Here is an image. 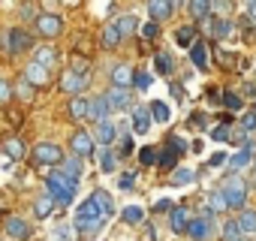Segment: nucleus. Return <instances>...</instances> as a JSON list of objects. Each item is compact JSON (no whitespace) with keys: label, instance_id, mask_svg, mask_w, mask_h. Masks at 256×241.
I'll list each match as a JSON object with an SVG mask.
<instances>
[{"label":"nucleus","instance_id":"f257e3e1","mask_svg":"<svg viewBox=\"0 0 256 241\" xmlns=\"http://www.w3.org/2000/svg\"><path fill=\"white\" fill-rule=\"evenodd\" d=\"M102 217H100V211H96V205L90 202V199H84L82 205H78V211H76V229L82 232V235H96L100 229H102Z\"/></svg>","mask_w":256,"mask_h":241},{"label":"nucleus","instance_id":"f03ea898","mask_svg":"<svg viewBox=\"0 0 256 241\" xmlns=\"http://www.w3.org/2000/svg\"><path fill=\"white\" fill-rule=\"evenodd\" d=\"M46 187H48V196H52L54 202H60V205H70V202H72V196H76V181H70L60 169L48 175Z\"/></svg>","mask_w":256,"mask_h":241},{"label":"nucleus","instance_id":"7ed1b4c3","mask_svg":"<svg viewBox=\"0 0 256 241\" xmlns=\"http://www.w3.org/2000/svg\"><path fill=\"white\" fill-rule=\"evenodd\" d=\"M220 193H223V199H226V208H238V211H241V205H244V199H247V184L238 181V178H229Z\"/></svg>","mask_w":256,"mask_h":241},{"label":"nucleus","instance_id":"20e7f679","mask_svg":"<svg viewBox=\"0 0 256 241\" xmlns=\"http://www.w3.org/2000/svg\"><path fill=\"white\" fill-rule=\"evenodd\" d=\"M34 163H40V166L64 163V151H60L58 145H52V142H42V145H36V148H34Z\"/></svg>","mask_w":256,"mask_h":241},{"label":"nucleus","instance_id":"39448f33","mask_svg":"<svg viewBox=\"0 0 256 241\" xmlns=\"http://www.w3.org/2000/svg\"><path fill=\"white\" fill-rule=\"evenodd\" d=\"M30 46H34V36H30L28 30H18V28H16V30L6 34V52H10V54H22V52H28Z\"/></svg>","mask_w":256,"mask_h":241},{"label":"nucleus","instance_id":"423d86ee","mask_svg":"<svg viewBox=\"0 0 256 241\" xmlns=\"http://www.w3.org/2000/svg\"><path fill=\"white\" fill-rule=\"evenodd\" d=\"M193 241H205L208 235H211V211H205L202 217H196V220H190L187 223V229H184Z\"/></svg>","mask_w":256,"mask_h":241},{"label":"nucleus","instance_id":"0eeeda50","mask_svg":"<svg viewBox=\"0 0 256 241\" xmlns=\"http://www.w3.org/2000/svg\"><path fill=\"white\" fill-rule=\"evenodd\" d=\"M36 30H40L42 36H58V34L64 30V18H60V16L46 12V16H40V18H36Z\"/></svg>","mask_w":256,"mask_h":241},{"label":"nucleus","instance_id":"6e6552de","mask_svg":"<svg viewBox=\"0 0 256 241\" xmlns=\"http://www.w3.org/2000/svg\"><path fill=\"white\" fill-rule=\"evenodd\" d=\"M88 78H90V72H88V76H82V72L66 70V72H64V78H60V88H64L66 94H82V90L88 88Z\"/></svg>","mask_w":256,"mask_h":241},{"label":"nucleus","instance_id":"1a4fd4ad","mask_svg":"<svg viewBox=\"0 0 256 241\" xmlns=\"http://www.w3.org/2000/svg\"><path fill=\"white\" fill-rule=\"evenodd\" d=\"M90 202L96 205V211H100L102 220H108V217L114 214V202H112V196H108L106 190H94V193H90Z\"/></svg>","mask_w":256,"mask_h":241},{"label":"nucleus","instance_id":"9d476101","mask_svg":"<svg viewBox=\"0 0 256 241\" xmlns=\"http://www.w3.org/2000/svg\"><path fill=\"white\" fill-rule=\"evenodd\" d=\"M72 154H76V157H90V154H94V139H90L84 130L72 133Z\"/></svg>","mask_w":256,"mask_h":241},{"label":"nucleus","instance_id":"9b49d317","mask_svg":"<svg viewBox=\"0 0 256 241\" xmlns=\"http://www.w3.org/2000/svg\"><path fill=\"white\" fill-rule=\"evenodd\" d=\"M106 102H108V108H130V90L126 88H112L106 94Z\"/></svg>","mask_w":256,"mask_h":241},{"label":"nucleus","instance_id":"f8f14e48","mask_svg":"<svg viewBox=\"0 0 256 241\" xmlns=\"http://www.w3.org/2000/svg\"><path fill=\"white\" fill-rule=\"evenodd\" d=\"M88 118L96 120V124H102V120L108 118V102H106V96H96V100L88 102Z\"/></svg>","mask_w":256,"mask_h":241},{"label":"nucleus","instance_id":"ddd939ff","mask_svg":"<svg viewBox=\"0 0 256 241\" xmlns=\"http://www.w3.org/2000/svg\"><path fill=\"white\" fill-rule=\"evenodd\" d=\"M217 64H220V66H226V70H232V72H241V70L247 66V60H244V58L229 54V52H217Z\"/></svg>","mask_w":256,"mask_h":241},{"label":"nucleus","instance_id":"4468645a","mask_svg":"<svg viewBox=\"0 0 256 241\" xmlns=\"http://www.w3.org/2000/svg\"><path fill=\"white\" fill-rule=\"evenodd\" d=\"M172 10H175V4H163V0H151L148 4V12L154 16V22H166L172 16Z\"/></svg>","mask_w":256,"mask_h":241},{"label":"nucleus","instance_id":"2eb2a0df","mask_svg":"<svg viewBox=\"0 0 256 241\" xmlns=\"http://www.w3.org/2000/svg\"><path fill=\"white\" fill-rule=\"evenodd\" d=\"M6 232H10L12 238H18V241H24V238L30 235V226H28L24 220H18V217H10V220H6Z\"/></svg>","mask_w":256,"mask_h":241},{"label":"nucleus","instance_id":"dca6fc26","mask_svg":"<svg viewBox=\"0 0 256 241\" xmlns=\"http://www.w3.org/2000/svg\"><path fill=\"white\" fill-rule=\"evenodd\" d=\"M136 28H139V18H136V16H120V18L114 22V30L120 34V40H124V36H130Z\"/></svg>","mask_w":256,"mask_h":241},{"label":"nucleus","instance_id":"f3484780","mask_svg":"<svg viewBox=\"0 0 256 241\" xmlns=\"http://www.w3.org/2000/svg\"><path fill=\"white\" fill-rule=\"evenodd\" d=\"M133 130L136 133H148L151 130V112L148 108H136L133 112Z\"/></svg>","mask_w":256,"mask_h":241},{"label":"nucleus","instance_id":"a211bd4d","mask_svg":"<svg viewBox=\"0 0 256 241\" xmlns=\"http://www.w3.org/2000/svg\"><path fill=\"white\" fill-rule=\"evenodd\" d=\"M24 82L28 84H46L48 82V70H42L40 64H30L28 72H24Z\"/></svg>","mask_w":256,"mask_h":241},{"label":"nucleus","instance_id":"6ab92c4d","mask_svg":"<svg viewBox=\"0 0 256 241\" xmlns=\"http://www.w3.org/2000/svg\"><path fill=\"white\" fill-rule=\"evenodd\" d=\"M238 229L241 232H256V211L253 208H241V214H238Z\"/></svg>","mask_w":256,"mask_h":241},{"label":"nucleus","instance_id":"aec40b11","mask_svg":"<svg viewBox=\"0 0 256 241\" xmlns=\"http://www.w3.org/2000/svg\"><path fill=\"white\" fill-rule=\"evenodd\" d=\"M52 211H54V199H52L48 193H42V196L36 199V205H34V214H36L40 220H46V217H48Z\"/></svg>","mask_w":256,"mask_h":241},{"label":"nucleus","instance_id":"412c9836","mask_svg":"<svg viewBox=\"0 0 256 241\" xmlns=\"http://www.w3.org/2000/svg\"><path fill=\"white\" fill-rule=\"evenodd\" d=\"M112 82H114V88H126L133 82V70L130 66H114L112 70Z\"/></svg>","mask_w":256,"mask_h":241},{"label":"nucleus","instance_id":"4be33fe9","mask_svg":"<svg viewBox=\"0 0 256 241\" xmlns=\"http://www.w3.org/2000/svg\"><path fill=\"white\" fill-rule=\"evenodd\" d=\"M202 22L208 24L211 36H217V40H220V36H226V34L232 30V24H229V22H223V18H202Z\"/></svg>","mask_w":256,"mask_h":241},{"label":"nucleus","instance_id":"5701e85b","mask_svg":"<svg viewBox=\"0 0 256 241\" xmlns=\"http://www.w3.org/2000/svg\"><path fill=\"white\" fill-rule=\"evenodd\" d=\"M34 64H40L42 70H52V66L58 64V54H54V48H36V58H34Z\"/></svg>","mask_w":256,"mask_h":241},{"label":"nucleus","instance_id":"b1692460","mask_svg":"<svg viewBox=\"0 0 256 241\" xmlns=\"http://www.w3.org/2000/svg\"><path fill=\"white\" fill-rule=\"evenodd\" d=\"M148 112H151V120H160V124H166V120L172 118V112H169V106H166V102H160V100H154Z\"/></svg>","mask_w":256,"mask_h":241},{"label":"nucleus","instance_id":"393cba45","mask_svg":"<svg viewBox=\"0 0 256 241\" xmlns=\"http://www.w3.org/2000/svg\"><path fill=\"white\" fill-rule=\"evenodd\" d=\"M96 142H100V145H106V148H108V145L114 142V127L108 124V120H102V124H96Z\"/></svg>","mask_w":256,"mask_h":241},{"label":"nucleus","instance_id":"a878e982","mask_svg":"<svg viewBox=\"0 0 256 241\" xmlns=\"http://www.w3.org/2000/svg\"><path fill=\"white\" fill-rule=\"evenodd\" d=\"M70 118H72V120H84V118H88V100L72 96V102H70Z\"/></svg>","mask_w":256,"mask_h":241},{"label":"nucleus","instance_id":"bb28decb","mask_svg":"<svg viewBox=\"0 0 256 241\" xmlns=\"http://www.w3.org/2000/svg\"><path fill=\"white\" fill-rule=\"evenodd\" d=\"M187 223H190L187 211H184V208H172V232H184Z\"/></svg>","mask_w":256,"mask_h":241},{"label":"nucleus","instance_id":"cd10ccee","mask_svg":"<svg viewBox=\"0 0 256 241\" xmlns=\"http://www.w3.org/2000/svg\"><path fill=\"white\" fill-rule=\"evenodd\" d=\"M120 217H124V223H142V220H145V211H142L139 205H126Z\"/></svg>","mask_w":256,"mask_h":241},{"label":"nucleus","instance_id":"c85d7f7f","mask_svg":"<svg viewBox=\"0 0 256 241\" xmlns=\"http://www.w3.org/2000/svg\"><path fill=\"white\" fill-rule=\"evenodd\" d=\"M190 58H193V64H196L199 70H205V66H208V54H205V46H202V42H193Z\"/></svg>","mask_w":256,"mask_h":241},{"label":"nucleus","instance_id":"c756f323","mask_svg":"<svg viewBox=\"0 0 256 241\" xmlns=\"http://www.w3.org/2000/svg\"><path fill=\"white\" fill-rule=\"evenodd\" d=\"M60 172H64L70 181H78V175H82V163H78V160H64V163H60Z\"/></svg>","mask_w":256,"mask_h":241},{"label":"nucleus","instance_id":"7c9ffc66","mask_svg":"<svg viewBox=\"0 0 256 241\" xmlns=\"http://www.w3.org/2000/svg\"><path fill=\"white\" fill-rule=\"evenodd\" d=\"M187 10H190V16H196V18H208L211 4H205V0H193V4H187Z\"/></svg>","mask_w":256,"mask_h":241},{"label":"nucleus","instance_id":"2f4dec72","mask_svg":"<svg viewBox=\"0 0 256 241\" xmlns=\"http://www.w3.org/2000/svg\"><path fill=\"white\" fill-rule=\"evenodd\" d=\"M154 66H157V72H160V76H172V70H175V64H172V58H169V54H157Z\"/></svg>","mask_w":256,"mask_h":241},{"label":"nucleus","instance_id":"473e14b6","mask_svg":"<svg viewBox=\"0 0 256 241\" xmlns=\"http://www.w3.org/2000/svg\"><path fill=\"white\" fill-rule=\"evenodd\" d=\"M247 163H250V145H244V151H241V154H235V157L229 160V169H232V172H238V169H241V166H247Z\"/></svg>","mask_w":256,"mask_h":241},{"label":"nucleus","instance_id":"72a5a7b5","mask_svg":"<svg viewBox=\"0 0 256 241\" xmlns=\"http://www.w3.org/2000/svg\"><path fill=\"white\" fill-rule=\"evenodd\" d=\"M118 42H120V34L114 30V24H108V28L102 30V46H106V48H114Z\"/></svg>","mask_w":256,"mask_h":241},{"label":"nucleus","instance_id":"f704fd0d","mask_svg":"<svg viewBox=\"0 0 256 241\" xmlns=\"http://www.w3.org/2000/svg\"><path fill=\"white\" fill-rule=\"evenodd\" d=\"M114 163H118V157L106 148V151H100V169L102 172H114Z\"/></svg>","mask_w":256,"mask_h":241},{"label":"nucleus","instance_id":"c9c22d12","mask_svg":"<svg viewBox=\"0 0 256 241\" xmlns=\"http://www.w3.org/2000/svg\"><path fill=\"white\" fill-rule=\"evenodd\" d=\"M241 235H244V232L238 229V223H235V220H229V223L223 226V241H241Z\"/></svg>","mask_w":256,"mask_h":241},{"label":"nucleus","instance_id":"e433bc0d","mask_svg":"<svg viewBox=\"0 0 256 241\" xmlns=\"http://www.w3.org/2000/svg\"><path fill=\"white\" fill-rule=\"evenodd\" d=\"M4 151H6L12 160H18V157L24 154V148H22V142H18V139H6V142H4Z\"/></svg>","mask_w":256,"mask_h":241},{"label":"nucleus","instance_id":"4c0bfd02","mask_svg":"<svg viewBox=\"0 0 256 241\" xmlns=\"http://www.w3.org/2000/svg\"><path fill=\"white\" fill-rule=\"evenodd\" d=\"M193 36H196V28H193V24H190V28H181V30L175 34L178 46H190V42H193Z\"/></svg>","mask_w":256,"mask_h":241},{"label":"nucleus","instance_id":"58836bf2","mask_svg":"<svg viewBox=\"0 0 256 241\" xmlns=\"http://www.w3.org/2000/svg\"><path fill=\"white\" fill-rule=\"evenodd\" d=\"M208 205H211V211H217V214H220V211H226V199H223V193H220V190H214V193L208 196Z\"/></svg>","mask_w":256,"mask_h":241},{"label":"nucleus","instance_id":"ea45409f","mask_svg":"<svg viewBox=\"0 0 256 241\" xmlns=\"http://www.w3.org/2000/svg\"><path fill=\"white\" fill-rule=\"evenodd\" d=\"M160 166H163V169H175V166H178V154H175L172 148L163 151V154H160Z\"/></svg>","mask_w":256,"mask_h":241},{"label":"nucleus","instance_id":"a19ab883","mask_svg":"<svg viewBox=\"0 0 256 241\" xmlns=\"http://www.w3.org/2000/svg\"><path fill=\"white\" fill-rule=\"evenodd\" d=\"M139 163H142V166H154V163H157L154 148H142V151H139Z\"/></svg>","mask_w":256,"mask_h":241},{"label":"nucleus","instance_id":"79ce46f5","mask_svg":"<svg viewBox=\"0 0 256 241\" xmlns=\"http://www.w3.org/2000/svg\"><path fill=\"white\" fill-rule=\"evenodd\" d=\"M187 181H193V172L190 169H175L172 172V184H187Z\"/></svg>","mask_w":256,"mask_h":241},{"label":"nucleus","instance_id":"37998d69","mask_svg":"<svg viewBox=\"0 0 256 241\" xmlns=\"http://www.w3.org/2000/svg\"><path fill=\"white\" fill-rule=\"evenodd\" d=\"M133 82H136L139 90H148V88H151V76H148V72H133Z\"/></svg>","mask_w":256,"mask_h":241},{"label":"nucleus","instance_id":"c03bdc74","mask_svg":"<svg viewBox=\"0 0 256 241\" xmlns=\"http://www.w3.org/2000/svg\"><path fill=\"white\" fill-rule=\"evenodd\" d=\"M223 102H226V108H241V96H238V94H232V90H226V94H223Z\"/></svg>","mask_w":256,"mask_h":241},{"label":"nucleus","instance_id":"a18cd8bd","mask_svg":"<svg viewBox=\"0 0 256 241\" xmlns=\"http://www.w3.org/2000/svg\"><path fill=\"white\" fill-rule=\"evenodd\" d=\"M211 139H214V142H226V139H229V130H226V124L214 127V130H211Z\"/></svg>","mask_w":256,"mask_h":241},{"label":"nucleus","instance_id":"49530a36","mask_svg":"<svg viewBox=\"0 0 256 241\" xmlns=\"http://www.w3.org/2000/svg\"><path fill=\"white\" fill-rule=\"evenodd\" d=\"M18 96H22V100H30V96H34V84H28V82L22 78V82H18Z\"/></svg>","mask_w":256,"mask_h":241},{"label":"nucleus","instance_id":"de8ad7c7","mask_svg":"<svg viewBox=\"0 0 256 241\" xmlns=\"http://www.w3.org/2000/svg\"><path fill=\"white\" fill-rule=\"evenodd\" d=\"M118 184H120V190H130V187L136 184V175H133V172H126V175H120V181H118Z\"/></svg>","mask_w":256,"mask_h":241},{"label":"nucleus","instance_id":"09e8293b","mask_svg":"<svg viewBox=\"0 0 256 241\" xmlns=\"http://www.w3.org/2000/svg\"><path fill=\"white\" fill-rule=\"evenodd\" d=\"M12 96V88H10V82H4V78H0V102H6Z\"/></svg>","mask_w":256,"mask_h":241},{"label":"nucleus","instance_id":"8fccbe9b","mask_svg":"<svg viewBox=\"0 0 256 241\" xmlns=\"http://www.w3.org/2000/svg\"><path fill=\"white\" fill-rule=\"evenodd\" d=\"M130 151H133V139H130V136H124V139H120V157H126Z\"/></svg>","mask_w":256,"mask_h":241},{"label":"nucleus","instance_id":"3c124183","mask_svg":"<svg viewBox=\"0 0 256 241\" xmlns=\"http://www.w3.org/2000/svg\"><path fill=\"white\" fill-rule=\"evenodd\" d=\"M241 124H244V130H256V114H253V112H247Z\"/></svg>","mask_w":256,"mask_h":241},{"label":"nucleus","instance_id":"603ef678","mask_svg":"<svg viewBox=\"0 0 256 241\" xmlns=\"http://www.w3.org/2000/svg\"><path fill=\"white\" fill-rule=\"evenodd\" d=\"M169 142H172V151H175V154H181V151H187V145H184V139H178V136H172Z\"/></svg>","mask_w":256,"mask_h":241},{"label":"nucleus","instance_id":"864d4df0","mask_svg":"<svg viewBox=\"0 0 256 241\" xmlns=\"http://www.w3.org/2000/svg\"><path fill=\"white\" fill-rule=\"evenodd\" d=\"M142 36H145V40H154V36H157V24H145V28H142Z\"/></svg>","mask_w":256,"mask_h":241},{"label":"nucleus","instance_id":"5fc2aeb1","mask_svg":"<svg viewBox=\"0 0 256 241\" xmlns=\"http://www.w3.org/2000/svg\"><path fill=\"white\" fill-rule=\"evenodd\" d=\"M54 238H58V241H70V229H66V226H58V229H54Z\"/></svg>","mask_w":256,"mask_h":241},{"label":"nucleus","instance_id":"6e6d98bb","mask_svg":"<svg viewBox=\"0 0 256 241\" xmlns=\"http://www.w3.org/2000/svg\"><path fill=\"white\" fill-rule=\"evenodd\" d=\"M220 163H226V154H220V151H217V154L208 160V166H220Z\"/></svg>","mask_w":256,"mask_h":241},{"label":"nucleus","instance_id":"4d7b16f0","mask_svg":"<svg viewBox=\"0 0 256 241\" xmlns=\"http://www.w3.org/2000/svg\"><path fill=\"white\" fill-rule=\"evenodd\" d=\"M187 124H190V127H193V124H196V127H202V124H205V114H193Z\"/></svg>","mask_w":256,"mask_h":241},{"label":"nucleus","instance_id":"13d9d810","mask_svg":"<svg viewBox=\"0 0 256 241\" xmlns=\"http://www.w3.org/2000/svg\"><path fill=\"white\" fill-rule=\"evenodd\" d=\"M154 208H157V211H172V202H169V199H160Z\"/></svg>","mask_w":256,"mask_h":241},{"label":"nucleus","instance_id":"bf43d9fd","mask_svg":"<svg viewBox=\"0 0 256 241\" xmlns=\"http://www.w3.org/2000/svg\"><path fill=\"white\" fill-rule=\"evenodd\" d=\"M244 96H256V88L253 84H244Z\"/></svg>","mask_w":256,"mask_h":241},{"label":"nucleus","instance_id":"052dcab7","mask_svg":"<svg viewBox=\"0 0 256 241\" xmlns=\"http://www.w3.org/2000/svg\"><path fill=\"white\" fill-rule=\"evenodd\" d=\"M247 12H250V18L256 22V0H253V4H250V6H247Z\"/></svg>","mask_w":256,"mask_h":241},{"label":"nucleus","instance_id":"680f3d73","mask_svg":"<svg viewBox=\"0 0 256 241\" xmlns=\"http://www.w3.org/2000/svg\"><path fill=\"white\" fill-rule=\"evenodd\" d=\"M253 114H256V108H253Z\"/></svg>","mask_w":256,"mask_h":241}]
</instances>
